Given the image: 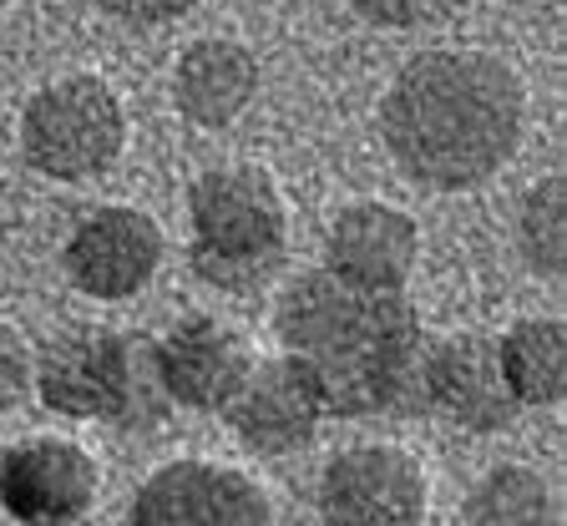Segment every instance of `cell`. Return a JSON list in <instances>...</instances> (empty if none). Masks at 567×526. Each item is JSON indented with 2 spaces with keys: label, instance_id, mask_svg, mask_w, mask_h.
<instances>
[{
  "label": "cell",
  "instance_id": "cell-9",
  "mask_svg": "<svg viewBox=\"0 0 567 526\" xmlns=\"http://www.w3.org/2000/svg\"><path fill=\"white\" fill-rule=\"evenodd\" d=\"M66 274L92 299H127L147 289L163 264V234L142 208H96L66 238Z\"/></svg>",
  "mask_w": 567,
  "mask_h": 526
},
{
  "label": "cell",
  "instance_id": "cell-4",
  "mask_svg": "<svg viewBox=\"0 0 567 526\" xmlns=\"http://www.w3.org/2000/svg\"><path fill=\"white\" fill-rule=\"evenodd\" d=\"M193 269L228 293H248L274 279L289 244V208L259 167H213L188 193Z\"/></svg>",
  "mask_w": 567,
  "mask_h": 526
},
{
  "label": "cell",
  "instance_id": "cell-17",
  "mask_svg": "<svg viewBox=\"0 0 567 526\" xmlns=\"http://www.w3.org/2000/svg\"><path fill=\"white\" fill-rule=\"evenodd\" d=\"M517 248L543 279H557L567 269V203L563 177L532 183V193L517 208Z\"/></svg>",
  "mask_w": 567,
  "mask_h": 526
},
{
  "label": "cell",
  "instance_id": "cell-5",
  "mask_svg": "<svg viewBox=\"0 0 567 526\" xmlns=\"http://www.w3.org/2000/svg\"><path fill=\"white\" fill-rule=\"evenodd\" d=\"M127 112L102 76H61L21 112V153L51 183H86L122 157Z\"/></svg>",
  "mask_w": 567,
  "mask_h": 526
},
{
  "label": "cell",
  "instance_id": "cell-20",
  "mask_svg": "<svg viewBox=\"0 0 567 526\" xmlns=\"http://www.w3.org/2000/svg\"><path fill=\"white\" fill-rule=\"evenodd\" d=\"M96 6L127 25H163V21L188 16L193 6H203V0H96Z\"/></svg>",
  "mask_w": 567,
  "mask_h": 526
},
{
  "label": "cell",
  "instance_id": "cell-19",
  "mask_svg": "<svg viewBox=\"0 0 567 526\" xmlns=\"http://www.w3.org/2000/svg\"><path fill=\"white\" fill-rule=\"evenodd\" d=\"M31 390V350H25L21 329L0 319V415L16 410Z\"/></svg>",
  "mask_w": 567,
  "mask_h": 526
},
{
  "label": "cell",
  "instance_id": "cell-18",
  "mask_svg": "<svg viewBox=\"0 0 567 526\" xmlns=\"http://www.w3.org/2000/svg\"><path fill=\"white\" fill-rule=\"evenodd\" d=\"M360 21L385 25V31H411V25H431L441 16L461 11L466 0H350Z\"/></svg>",
  "mask_w": 567,
  "mask_h": 526
},
{
  "label": "cell",
  "instance_id": "cell-13",
  "mask_svg": "<svg viewBox=\"0 0 567 526\" xmlns=\"http://www.w3.org/2000/svg\"><path fill=\"white\" fill-rule=\"evenodd\" d=\"M415 254H421L415 223L401 208L375 198L340 208L330 228V269L350 283H365V289L401 293L415 269Z\"/></svg>",
  "mask_w": 567,
  "mask_h": 526
},
{
  "label": "cell",
  "instance_id": "cell-21",
  "mask_svg": "<svg viewBox=\"0 0 567 526\" xmlns=\"http://www.w3.org/2000/svg\"><path fill=\"white\" fill-rule=\"evenodd\" d=\"M0 6H11V0H0Z\"/></svg>",
  "mask_w": 567,
  "mask_h": 526
},
{
  "label": "cell",
  "instance_id": "cell-7",
  "mask_svg": "<svg viewBox=\"0 0 567 526\" xmlns=\"http://www.w3.org/2000/svg\"><path fill=\"white\" fill-rule=\"evenodd\" d=\"M122 526H269V496L234 466L173 461L137 486Z\"/></svg>",
  "mask_w": 567,
  "mask_h": 526
},
{
  "label": "cell",
  "instance_id": "cell-12",
  "mask_svg": "<svg viewBox=\"0 0 567 526\" xmlns=\"http://www.w3.org/2000/svg\"><path fill=\"white\" fill-rule=\"evenodd\" d=\"M248 364H254L248 344L213 314L177 319L157 340L163 395L167 405H183V410H224L234 400V390L244 385Z\"/></svg>",
  "mask_w": 567,
  "mask_h": 526
},
{
  "label": "cell",
  "instance_id": "cell-1",
  "mask_svg": "<svg viewBox=\"0 0 567 526\" xmlns=\"http://www.w3.org/2000/svg\"><path fill=\"white\" fill-rule=\"evenodd\" d=\"M527 92L507 61L482 51H421L380 102V137L390 163L415 187L466 193L517 153Z\"/></svg>",
  "mask_w": 567,
  "mask_h": 526
},
{
  "label": "cell",
  "instance_id": "cell-16",
  "mask_svg": "<svg viewBox=\"0 0 567 526\" xmlns=\"http://www.w3.org/2000/svg\"><path fill=\"white\" fill-rule=\"evenodd\" d=\"M466 526H557V496L532 466H496L466 496Z\"/></svg>",
  "mask_w": 567,
  "mask_h": 526
},
{
  "label": "cell",
  "instance_id": "cell-10",
  "mask_svg": "<svg viewBox=\"0 0 567 526\" xmlns=\"http://www.w3.org/2000/svg\"><path fill=\"white\" fill-rule=\"evenodd\" d=\"M319 415H324L319 390L295 354L254 360L244 374V385L224 405L228 431L244 445L264 451V456H284V451L309 445V435L319 431Z\"/></svg>",
  "mask_w": 567,
  "mask_h": 526
},
{
  "label": "cell",
  "instance_id": "cell-2",
  "mask_svg": "<svg viewBox=\"0 0 567 526\" xmlns=\"http://www.w3.org/2000/svg\"><path fill=\"white\" fill-rule=\"evenodd\" d=\"M279 344H289L319 390L324 415H385L421 405V314L405 293L365 289L334 269L299 274L274 309Z\"/></svg>",
  "mask_w": 567,
  "mask_h": 526
},
{
  "label": "cell",
  "instance_id": "cell-6",
  "mask_svg": "<svg viewBox=\"0 0 567 526\" xmlns=\"http://www.w3.org/2000/svg\"><path fill=\"white\" fill-rule=\"evenodd\" d=\"M319 512L330 526H425V471L401 445H350L319 476Z\"/></svg>",
  "mask_w": 567,
  "mask_h": 526
},
{
  "label": "cell",
  "instance_id": "cell-11",
  "mask_svg": "<svg viewBox=\"0 0 567 526\" xmlns=\"http://www.w3.org/2000/svg\"><path fill=\"white\" fill-rule=\"evenodd\" d=\"M421 405L446 415L461 431H507L522 410L507 395L496 340L482 334H451L421 354Z\"/></svg>",
  "mask_w": 567,
  "mask_h": 526
},
{
  "label": "cell",
  "instance_id": "cell-8",
  "mask_svg": "<svg viewBox=\"0 0 567 526\" xmlns=\"http://www.w3.org/2000/svg\"><path fill=\"white\" fill-rule=\"evenodd\" d=\"M102 471L76 441L35 435L0 456V506L21 526H71L96 506Z\"/></svg>",
  "mask_w": 567,
  "mask_h": 526
},
{
  "label": "cell",
  "instance_id": "cell-14",
  "mask_svg": "<svg viewBox=\"0 0 567 526\" xmlns=\"http://www.w3.org/2000/svg\"><path fill=\"white\" fill-rule=\"evenodd\" d=\"M254 92H259V61H254L248 47H238V41L208 35V41H193L177 56L173 102L198 127H228L254 102Z\"/></svg>",
  "mask_w": 567,
  "mask_h": 526
},
{
  "label": "cell",
  "instance_id": "cell-3",
  "mask_svg": "<svg viewBox=\"0 0 567 526\" xmlns=\"http://www.w3.org/2000/svg\"><path fill=\"white\" fill-rule=\"evenodd\" d=\"M35 395L66 421H102L142 431L167 415L157 380V340L106 324L61 329L35 360Z\"/></svg>",
  "mask_w": 567,
  "mask_h": 526
},
{
  "label": "cell",
  "instance_id": "cell-15",
  "mask_svg": "<svg viewBox=\"0 0 567 526\" xmlns=\"http://www.w3.org/2000/svg\"><path fill=\"white\" fill-rule=\"evenodd\" d=\"M567 334L557 319H522L496 340V364L517 405H557L563 400Z\"/></svg>",
  "mask_w": 567,
  "mask_h": 526
}]
</instances>
